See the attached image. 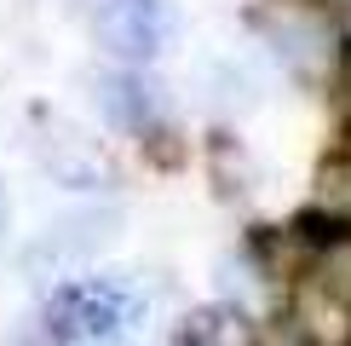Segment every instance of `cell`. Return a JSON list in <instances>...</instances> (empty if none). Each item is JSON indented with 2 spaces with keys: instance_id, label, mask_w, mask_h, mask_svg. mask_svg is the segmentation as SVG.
I'll return each mask as SVG.
<instances>
[{
  "instance_id": "14",
  "label": "cell",
  "mask_w": 351,
  "mask_h": 346,
  "mask_svg": "<svg viewBox=\"0 0 351 346\" xmlns=\"http://www.w3.org/2000/svg\"><path fill=\"white\" fill-rule=\"evenodd\" d=\"M81 346H110V335H104V341H81Z\"/></svg>"
},
{
  "instance_id": "15",
  "label": "cell",
  "mask_w": 351,
  "mask_h": 346,
  "mask_svg": "<svg viewBox=\"0 0 351 346\" xmlns=\"http://www.w3.org/2000/svg\"><path fill=\"white\" fill-rule=\"evenodd\" d=\"M346 41H351V18H346Z\"/></svg>"
},
{
  "instance_id": "5",
  "label": "cell",
  "mask_w": 351,
  "mask_h": 346,
  "mask_svg": "<svg viewBox=\"0 0 351 346\" xmlns=\"http://www.w3.org/2000/svg\"><path fill=\"white\" fill-rule=\"evenodd\" d=\"M40 162H47V173L58 185H69V191H98V185H110V156L86 133H75V127H52V133L40 139Z\"/></svg>"
},
{
  "instance_id": "11",
  "label": "cell",
  "mask_w": 351,
  "mask_h": 346,
  "mask_svg": "<svg viewBox=\"0 0 351 346\" xmlns=\"http://www.w3.org/2000/svg\"><path fill=\"white\" fill-rule=\"evenodd\" d=\"M6 220H12V202H6V191H0V237H6Z\"/></svg>"
},
{
  "instance_id": "6",
  "label": "cell",
  "mask_w": 351,
  "mask_h": 346,
  "mask_svg": "<svg viewBox=\"0 0 351 346\" xmlns=\"http://www.w3.org/2000/svg\"><path fill=\"white\" fill-rule=\"evenodd\" d=\"M184 346H259V329L237 306H196L184 317Z\"/></svg>"
},
{
  "instance_id": "2",
  "label": "cell",
  "mask_w": 351,
  "mask_h": 346,
  "mask_svg": "<svg viewBox=\"0 0 351 346\" xmlns=\"http://www.w3.org/2000/svg\"><path fill=\"white\" fill-rule=\"evenodd\" d=\"M127 317V300L115 295V288L104 283H75V288H64V295L52 300V335L58 341H104L115 335V323Z\"/></svg>"
},
{
  "instance_id": "7",
  "label": "cell",
  "mask_w": 351,
  "mask_h": 346,
  "mask_svg": "<svg viewBox=\"0 0 351 346\" xmlns=\"http://www.w3.org/2000/svg\"><path fill=\"white\" fill-rule=\"evenodd\" d=\"M311 220L317 225H351V156H328L311 179Z\"/></svg>"
},
{
  "instance_id": "13",
  "label": "cell",
  "mask_w": 351,
  "mask_h": 346,
  "mask_svg": "<svg viewBox=\"0 0 351 346\" xmlns=\"http://www.w3.org/2000/svg\"><path fill=\"white\" fill-rule=\"evenodd\" d=\"M346 104H351V64H346Z\"/></svg>"
},
{
  "instance_id": "1",
  "label": "cell",
  "mask_w": 351,
  "mask_h": 346,
  "mask_svg": "<svg viewBox=\"0 0 351 346\" xmlns=\"http://www.w3.org/2000/svg\"><path fill=\"white\" fill-rule=\"evenodd\" d=\"M259 23H265L271 52L288 64V76L317 81V76L334 64V29L317 18L311 6H276V12H265Z\"/></svg>"
},
{
  "instance_id": "8",
  "label": "cell",
  "mask_w": 351,
  "mask_h": 346,
  "mask_svg": "<svg viewBox=\"0 0 351 346\" xmlns=\"http://www.w3.org/2000/svg\"><path fill=\"white\" fill-rule=\"evenodd\" d=\"M98 104L115 127H144V115H150V93L133 81V76H104L98 81Z\"/></svg>"
},
{
  "instance_id": "9",
  "label": "cell",
  "mask_w": 351,
  "mask_h": 346,
  "mask_svg": "<svg viewBox=\"0 0 351 346\" xmlns=\"http://www.w3.org/2000/svg\"><path fill=\"white\" fill-rule=\"evenodd\" d=\"M202 81H208V104L213 110H247V104H254V81H247V69L230 64V58L208 64V69H202Z\"/></svg>"
},
{
  "instance_id": "10",
  "label": "cell",
  "mask_w": 351,
  "mask_h": 346,
  "mask_svg": "<svg viewBox=\"0 0 351 346\" xmlns=\"http://www.w3.org/2000/svg\"><path fill=\"white\" fill-rule=\"evenodd\" d=\"M323 283H334L340 295H351V237H340V242L323 249Z\"/></svg>"
},
{
  "instance_id": "3",
  "label": "cell",
  "mask_w": 351,
  "mask_h": 346,
  "mask_svg": "<svg viewBox=\"0 0 351 346\" xmlns=\"http://www.w3.org/2000/svg\"><path fill=\"white\" fill-rule=\"evenodd\" d=\"M93 23H98L104 52L121 58V64H144L162 47V6L156 0H110V6L93 12Z\"/></svg>"
},
{
  "instance_id": "12",
  "label": "cell",
  "mask_w": 351,
  "mask_h": 346,
  "mask_svg": "<svg viewBox=\"0 0 351 346\" xmlns=\"http://www.w3.org/2000/svg\"><path fill=\"white\" fill-rule=\"evenodd\" d=\"M75 6H86V12H98V6H110V0H75Z\"/></svg>"
},
{
  "instance_id": "4",
  "label": "cell",
  "mask_w": 351,
  "mask_h": 346,
  "mask_svg": "<svg viewBox=\"0 0 351 346\" xmlns=\"http://www.w3.org/2000/svg\"><path fill=\"white\" fill-rule=\"evenodd\" d=\"M294 341L300 346H351V295L334 283H305L294 295Z\"/></svg>"
}]
</instances>
